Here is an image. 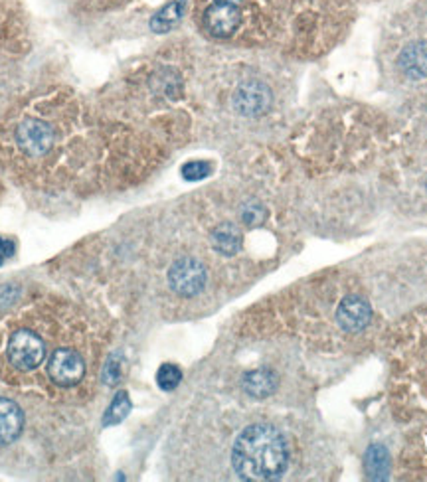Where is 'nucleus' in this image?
<instances>
[{"instance_id": "obj_3", "label": "nucleus", "mask_w": 427, "mask_h": 482, "mask_svg": "<svg viewBox=\"0 0 427 482\" xmlns=\"http://www.w3.org/2000/svg\"><path fill=\"white\" fill-rule=\"evenodd\" d=\"M46 346L44 340L36 332L18 331L11 336L8 342V360L16 370H34L44 362Z\"/></svg>"}, {"instance_id": "obj_11", "label": "nucleus", "mask_w": 427, "mask_h": 482, "mask_svg": "<svg viewBox=\"0 0 427 482\" xmlns=\"http://www.w3.org/2000/svg\"><path fill=\"white\" fill-rule=\"evenodd\" d=\"M278 380L269 370H255L243 378V390L253 398H268L275 392Z\"/></svg>"}, {"instance_id": "obj_21", "label": "nucleus", "mask_w": 427, "mask_h": 482, "mask_svg": "<svg viewBox=\"0 0 427 482\" xmlns=\"http://www.w3.org/2000/svg\"><path fill=\"white\" fill-rule=\"evenodd\" d=\"M218 3H230V4H237V3H242V0H218Z\"/></svg>"}, {"instance_id": "obj_16", "label": "nucleus", "mask_w": 427, "mask_h": 482, "mask_svg": "<svg viewBox=\"0 0 427 482\" xmlns=\"http://www.w3.org/2000/svg\"><path fill=\"white\" fill-rule=\"evenodd\" d=\"M210 170H212V167L208 165V162L192 160V162H186V165L183 167V176L186 180H202L210 175Z\"/></svg>"}, {"instance_id": "obj_14", "label": "nucleus", "mask_w": 427, "mask_h": 482, "mask_svg": "<svg viewBox=\"0 0 427 482\" xmlns=\"http://www.w3.org/2000/svg\"><path fill=\"white\" fill-rule=\"evenodd\" d=\"M129 411H131L129 395L125 392H119L115 395V400L111 401V406H109V409L106 413V417H103V426H106V427L117 426V423H121L123 419L129 416Z\"/></svg>"}, {"instance_id": "obj_1", "label": "nucleus", "mask_w": 427, "mask_h": 482, "mask_svg": "<svg viewBox=\"0 0 427 482\" xmlns=\"http://www.w3.org/2000/svg\"><path fill=\"white\" fill-rule=\"evenodd\" d=\"M392 370L396 398L427 413V311L412 314L396 331Z\"/></svg>"}, {"instance_id": "obj_20", "label": "nucleus", "mask_w": 427, "mask_h": 482, "mask_svg": "<svg viewBox=\"0 0 427 482\" xmlns=\"http://www.w3.org/2000/svg\"><path fill=\"white\" fill-rule=\"evenodd\" d=\"M14 254V244L11 239H6V237H0V265L4 263V259L8 257H13Z\"/></svg>"}, {"instance_id": "obj_13", "label": "nucleus", "mask_w": 427, "mask_h": 482, "mask_svg": "<svg viewBox=\"0 0 427 482\" xmlns=\"http://www.w3.org/2000/svg\"><path fill=\"white\" fill-rule=\"evenodd\" d=\"M240 244H242L240 231H237L232 224H224V226H220L218 229H214L212 245L220 254H224V255H234L237 252V249H240Z\"/></svg>"}, {"instance_id": "obj_18", "label": "nucleus", "mask_w": 427, "mask_h": 482, "mask_svg": "<svg viewBox=\"0 0 427 482\" xmlns=\"http://www.w3.org/2000/svg\"><path fill=\"white\" fill-rule=\"evenodd\" d=\"M242 216L245 221H248V224H255V221H260L263 218V210L261 206H245Z\"/></svg>"}, {"instance_id": "obj_12", "label": "nucleus", "mask_w": 427, "mask_h": 482, "mask_svg": "<svg viewBox=\"0 0 427 482\" xmlns=\"http://www.w3.org/2000/svg\"><path fill=\"white\" fill-rule=\"evenodd\" d=\"M184 0H175V3L167 4L163 11H158L153 21H150V28L158 34L168 32L170 28H175L180 22V18L184 16Z\"/></svg>"}, {"instance_id": "obj_4", "label": "nucleus", "mask_w": 427, "mask_h": 482, "mask_svg": "<svg viewBox=\"0 0 427 482\" xmlns=\"http://www.w3.org/2000/svg\"><path fill=\"white\" fill-rule=\"evenodd\" d=\"M168 283L178 295L194 297L201 293L206 285V269L201 262H196L192 257L178 259V262L170 267Z\"/></svg>"}, {"instance_id": "obj_8", "label": "nucleus", "mask_w": 427, "mask_h": 482, "mask_svg": "<svg viewBox=\"0 0 427 482\" xmlns=\"http://www.w3.org/2000/svg\"><path fill=\"white\" fill-rule=\"evenodd\" d=\"M242 22V13L237 4L216 3L206 8L204 26L214 38H230Z\"/></svg>"}, {"instance_id": "obj_7", "label": "nucleus", "mask_w": 427, "mask_h": 482, "mask_svg": "<svg viewBox=\"0 0 427 482\" xmlns=\"http://www.w3.org/2000/svg\"><path fill=\"white\" fill-rule=\"evenodd\" d=\"M47 374L62 388H72L85 375V364L75 350L60 349L52 354L50 362H47Z\"/></svg>"}, {"instance_id": "obj_15", "label": "nucleus", "mask_w": 427, "mask_h": 482, "mask_svg": "<svg viewBox=\"0 0 427 482\" xmlns=\"http://www.w3.org/2000/svg\"><path fill=\"white\" fill-rule=\"evenodd\" d=\"M180 380H183V372H180V368H176L175 364H163L157 372L158 388L165 392H173Z\"/></svg>"}, {"instance_id": "obj_5", "label": "nucleus", "mask_w": 427, "mask_h": 482, "mask_svg": "<svg viewBox=\"0 0 427 482\" xmlns=\"http://www.w3.org/2000/svg\"><path fill=\"white\" fill-rule=\"evenodd\" d=\"M271 108V90L268 85L250 80L243 82L234 93V109L243 117H260Z\"/></svg>"}, {"instance_id": "obj_19", "label": "nucleus", "mask_w": 427, "mask_h": 482, "mask_svg": "<svg viewBox=\"0 0 427 482\" xmlns=\"http://www.w3.org/2000/svg\"><path fill=\"white\" fill-rule=\"evenodd\" d=\"M119 375H121V372H119V364L111 360V362L106 366V382H107L109 385H115V383L119 382Z\"/></svg>"}, {"instance_id": "obj_2", "label": "nucleus", "mask_w": 427, "mask_h": 482, "mask_svg": "<svg viewBox=\"0 0 427 482\" xmlns=\"http://www.w3.org/2000/svg\"><path fill=\"white\" fill-rule=\"evenodd\" d=\"M232 465L242 480H278L289 465L287 443L268 423H255L237 435L232 449Z\"/></svg>"}, {"instance_id": "obj_9", "label": "nucleus", "mask_w": 427, "mask_h": 482, "mask_svg": "<svg viewBox=\"0 0 427 482\" xmlns=\"http://www.w3.org/2000/svg\"><path fill=\"white\" fill-rule=\"evenodd\" d=\"M397 65L410 80H423L427 77V42H414L404 47L397 57Z\"/></svg>"}, {"instance_id": "obj_6", "label": "nucleus", "mask_w": 427, "mask_h": 482, "mask_svg": "<svg viewBox=\"0 0 427 482\" xmlns=\"http://www.w3.org/2000/svg\"><path fill=\"white\" fill-rule=\"evenodd\" d=\"M16 142L28 157H44L54 144V129L46 121L26 119L16 129Z\"/></svg>"}, {"instance_id": "obj_17", "label": "nucleus", "mask_w": 427, "mask_h": 482, "mask_svg": "<svg viewBox=\"0 0 427 482\" xmlns=\"http://www.w3.org/2000/svg\"><path fill=\"white\" fill-rule=\"evenodd\" d=\"M386 451L382 447H372L368 451V467L372 469L376 465V469L372 470V477L380 478L382 477V472H386Z\"/></svg>"}, {"instance_id": "obj_10", "label": "nucleus", "mask_w": 427, "mask_h": 482, "mask_svg": "<svg viewBox=\"0 0 427 482\" xmlns=\"http://www.w3.org/2000/svg\"><path fill=\"white\" fill-rule=\"evenodd\" d=\"M22 409L13 400L0 398V445H8L22 433Z\"/></svg>"}]
</instances>
